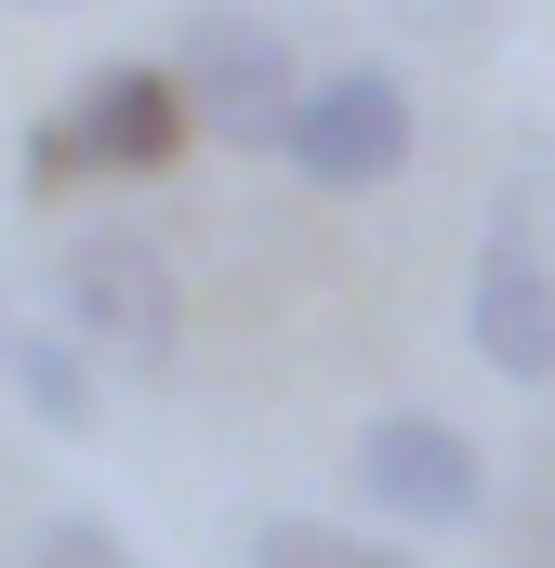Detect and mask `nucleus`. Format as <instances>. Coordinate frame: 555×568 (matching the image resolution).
I'll return each mask as SVG.
<instances>
[{"instance_id":"4","label":"nucleus","mask_w":555,"mask_h":568,"mask_svg":"<svg viewBox=\"0 0 555 568\" xmlns=\"http://www.w3.org/2000/svg\"><path fill=\"white\" fill-rule=\"evenodd\" d=\"M172 80H185V106H199V133L225 145H265L291 133V106H304V40L278 27V13H252V0H199L185 13V40H172Z\"/></svg>"},{"instance_id":"3","label":"nucleus","mask_w":555,"mask_h":568,"mask_svg":"<svg viewBox=\"0 0 555 568\" xmlns=\"http://www.w3.org/2000/svg\"><path fill=\"white\" fill-rule=\"evenodd\" d=\"M411 145H423L411 80H397L384 53H344V67H317V80H304V106H291L278 159H291L317 199H384V185L411 172Z\"/></svg>"},{"instance_id":"2","label":"nucleus","mask_w":555,"mask_h":568,"mask_svg":"<svg viewBox=\"0 0 555 568\" xmlns=\"http://www.w3.org/2000/svg\"><path fill=\"white\" fill-rule=\"evenodd\" d=\"M53 331H80L93 344V371H159L172 344H185V291H172V252L145 239V225H80L67 252H53Z\"/></svg>"},{"instance_id":"6","label":"nucleus","mask_w":555,"mask_h":568,"mask_svg":"<svg viewBox=\"0 0 555 568\" xmlns=\"http://www.w3.org/2000/svg\"><path fill=\"white\" fill-rule=\"evenodd\" d=\"M463 331H476V357L503 371V384H555V252L543 225H529V199L476 239V278H463Z\"/></svg>"},{"instance_id":"7","label":"nucleus","mask_w":555,"mask_h":568,"mask_svg":"<svg viewBox=\"0 0 555 568\" xmlns=\"http://www.w3.org/2000/svg\"><path fill=\"white\" fill-rule=\"evenodd\" d=\"M0 371H13V397L53 436H93V344H80V331H13Z\"/></svg>"},{"instance_id":"5","label":"nucleus","mask_w":555,"mask_h":568,"mask_svg":"<svg viewBox=\"0 0 555 568\" xmlns=\"http://www.w3.org/2000/svg\"><path fill=\"white\" fill-rule=\"evenodd\" d=\"M357 503L384 529H476L490 516V449L450 410H371L357 424Z\"/></svg>"},{"instance_id":"11","label":"nucleus","mask_w":555,"mask_h":568,"mask_svg":"<svg viewBox=\"0 0 555 568\" xmlns=\"http://www.w3.org/2000/svg\"><path fill=\"white\" fill-rule=\"evenodd\" d=\"M0 344H13V304H0Z\"/></svg>"},{"instance_id":"8","label":"nucleus","mask_w":555,"mask_h":568,"mask_svg":"<svg viewBox=\"0 0 555 568\" xmlns=\"http://www.w3.org/2000/svg\"><path fill=\"white\" fill-rule=\"evenodd\" d=\"M252 568H423L397 529H331V516H252Z\"/></svg>"},{"instance_id":"1","label":"nucleus","mask_w":555,"mask_h":568,"mask_svg":"<svg viewBox=\"0 0 555 568\" xmlns=\"http://www.w3.org/2000/svg\"><path fill=\"white\" fill-rule=\"evenodd\" d=\"M199 145V106H185V80L172 67H80L67 80V106H40L27 145H13V172H27V199H80V185H145V172H172Z\"/></svg>"},{"instance_id":"9","label":"nucleus","mask_w":555,"mask_h":568,"mask_svg":"<svg viewBox=\"0 0 555 568\" xmlns=\"http://www.w3.org/2000/svg\"><path fill=\"white\" fill-rule=\"evenodd\" d=\"M13 568H133V542H120L107 516H53V529H27Z\"/></svg>"},{"instance_id":"10","label":"nucleus","mask_w":555,"mask_h":568,"mask_svg":"<svg viewBox=\"0 0 555 568\" xmlns=\"http://www.w3.org/2000/svg\"><path fill=\"white\" fill-rule=\"evenodd\" d=\"M397 13H411V27H476L490 0H397Z\"/></svg>"},{"instance_id":"12","label":"nucleus","mask_w":555,"mask_h":568,"mask_svg":"<svg viewBox=\"0 0 555 568\" xmlns=\"http://www.w3.org/2000/svg\"><path fill=\"white\" fill-rule=\"evenodd\" d=\"M27 13H67V0H27Z\"/></svg>"}]
</instances>
